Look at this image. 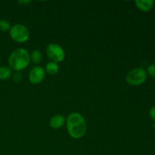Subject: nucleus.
I'll return each instance as SVG.
<instances>
[{
	"label": "nucleus",
	"mask_w": 155,
	"mask_h": 155,
	"mask_svg": "<svg viewBox=\"0 0 155 155\" xmlns=\"http://www.w3.org/2000/svg\"><path fill=\"white\" fill-rule=\"evenodd\" d=\"M11 24L8 21L5 19L0 20V31L2 33H5L10 30L11 29Z\"/></svg>",
	"instance_id": "obj_12"
},
{
	"label": "nucleus",
	"mask_w": 155,
	"mask_h": 155,
	"mask_svg": "<svg viewBox=\"0 0 155 155\" xmlns=\"http://www.w3.org/2000/svg\"><path fill=\"white\" fill-rule=\"evenodd\" d=\"M45 77V71L40 66L33 67L29 73V80L32 84H39L44 80Z\"/></svg>",
	"instance_id": "obj_6"
},
{
	"label": "nucleus",
	"mask_w": 155,
	"mask_h": 155,
	"mask_svg": "<svg viewBox=\"0 0 155 155\" xmlns=\"http://www.w3.org/2000/svg\"><path fill=\"white\" fill-rule=\"evenodd\" d=\"M135 4L140 11L148 12L154 8V2L153 0H136Z\"/></svg>",
	"instance_id": "obj_8"
},
{
	"label": "nucleus",
	"mask_w": 155,
	"mask_h": 155,
	"mask_svg": "<svg viewBox=\"0 0 155 155\" xmlns=\"http://www.w3.org/2000/svg\"><path fill=\"white\" fill-rule=\"evenodd\" d=\"M42 60V54L39 50H34L30 54V61L35 64H38Z\"/></svg>",
	"instance_id": "obj_11"
},
{
	"label": "nucleus",
	"mask_w": 155,
	"mask_h": 155,
	"mask_svg": "<svg viewBox=\"0 0 155 155\" xmlns=\"http://www.w3.org/2000/svg\"><path fill=\"white\" fill-rule=\"evenodd\" d=\"M45 71L49 75H56L59 71L58 64V63L53 61L48 62V63L46 64V66H45Z\"/></svg>",
	"instance_id": "obj_9"
},
{
	"label": "nucleus",
	"mask_w": 155,
	"mask_h": 155,
	"mask_svg": "<svg viewBox=\"0 0 155 155\" xmlns=\"http://www.w3.org/2000/svg\"><path fill=\"white\" fill-rule=\"evenodd\" d=\"M9 35L12 39L18 43H24L27 42L30 37V32L27 27L24 24H16L11 27Z\"/></svg>",
	"instance_id": "obj_3"
},
{
	"label": "nucleus",
	"mask_w": 155,
	"mask_h": 155,
	"mask_svg": "<svg viewBox=\"0 0 155 155\" xmlns=\"http://www.w3.org/2000/svg\"><path fill=\"white\" fill-rule=\"evenodd\" d=\"M146 70L142 68H136L128 72L126 80L131 86H137L142 85L147 80Z\"/></svg>",
	"instance_id": "obj_4"
},
{
	"label": "nucleus",
	"mask_w": 155,
	"mask_h": 155,
	"mask_svg": "<svg viewBox=\"0 0 155 155\" xmlns=\"http://www.w3.org/2000/svg\"><path fill=\"white\" fill-rule=\"evenodd\" d=\"M152 127H153V128L155 129V122L153 123V124H152Z\"/></svg>",
	"instance_id": "obj_17"
},
{
	"label": "nucleus",
	"mask_w": 155,
	"mask_h": 155,
	"mask_svg": "<svg viewBox=\"0 0 155 155\" xmlns=\"http://www.w3.org/2000/svg\"><path fill=\"white\" fill-rule=\"evenodd\" d=\"M22 79V75L20 72H16L13 75V80L15 82V83H19L20 81Z\"/></svg>",
	"instance_id": "obj_14"
},
{
	"label": "nucleus",
	"mask_w": 155,
	"mask_h": 155,
	"mask_svg": "<svg viewBox=\"0 0 155 155\" xmlns=\"http://www.w3.org/2000/svg\"><path fill=\"white\" fill-rule=\"evenodd\" d=\"M66 125L70 136L74 139H81L86 132V120L77 112H73L68 115L66 119Z\"/></svg>",
	"instance_id": "obj_1"
},
{
	"label": "nucleus",
	"mask_w": 155,
	"mask_h": 155,
	"mask_svg": "<svg viewBox=\"0 0 155 155\" xmlns=\"http://www.w3.org/2000/svg\"><path fill=\"white\" fill-rule=\"evenodd\" d=\"M30 1H18V3L19 4H21V5H26V4H28V3H30Z\"/></svg>",
	"instance_id": "obj_16"
},
{
	"label": "nucleus",
	"mask_w": 155,
	"mask_h": 155,
	"mask_svg": "<svg viewBox=\"0 0 155 155\" xmlns=\"http://www.w3.org/2000/svg\"><path fill=\"white\" fill-rule=\"evenodd\" d=\"M149 116L151 119L155 122V106H153L149 110Z\"/></svg>",
	"instance_id": "obj_15"
},
{
	"label": "nucleus",
	"mask_w": 155,
	"mask_h": 155,
	"mask_svg": "<svg viewBox=\"0 0 155 155\" xmlns=\"http://www.w3.org/2000/svg\"><path fill=\"white\" fill-rule=\"evenodd\" d=\"M147 75L150 76L152 78L155 79V64H152L149 65L147 68Z\"/></svg>",
	"instance_id": "obj_13"
},
{
	"label": "nucleus",
	"mask_w": 155,
	"mask_h": 155,
	"mask_svg": "<svg viewBox=\"0 0 155 155\" xmlns=\"http://www.w3.org/2000/svg\"><path fill=\"white\" fill-rule=\"evenodd\" d=\"M30 63V54L27 49L19 48L12 51L8 58L11 69L20 72L25 70Z\"/></svg>",
	"instance_id": "obj_2"
},
{
	"label": "nucleus",
	"mask_w": 155,
	"mask_h": 155,
	"mask_svg": "<svg viewBox=\"0 0 155 155\" xmlns=\"http://www.w3.org/2000/svg\"><path fill=\"white\" fill-rule=\"evenodd\" d=\"M12 76L11 68L6 66L0 67V80H8Z\"/></svg>",
	"instance_id": "obj_10"
},
{
	"label": "nucleus",
	"mask_w": 155,
	"mask_h": 155,
	"mask_svg": "<svg viewBox=\"0 0 155 155\" xmlns=\"http://www.w3.org/2000/svg\"><path fill=\"white\" fill-rule=\"evenodd\" d=\"M66 119L61 114H55L49 120V126L54 130H58L64 125Z\"/></svg>",
	"instance_id": "obj_7"
},
{
	"label": "nucleus",
	"mask_w": 155,
	"mask_h": 155,
	"mask_svg": "<svg viewBox=\"0 0 155 155\" xmlns=\"http://www.w3.org/2000/svg\"><path fill=\"white\" fill-rule=\"evenodd\" d=\"M46 54L48 58L53 62L60 63L65 58V51L60 45L50 43L46 47Z\"/></svg>",
	"instance_id": "obj_5"
}]
</instances>
